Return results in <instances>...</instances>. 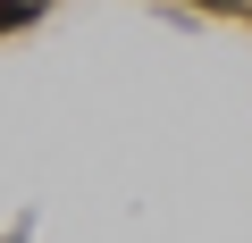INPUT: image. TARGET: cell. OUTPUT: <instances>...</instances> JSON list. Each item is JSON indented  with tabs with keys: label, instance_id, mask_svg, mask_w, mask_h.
Here are the masks:
<instances>
[]
</instances>
